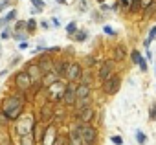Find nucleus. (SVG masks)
<instances>
[{
  "mask_svg": "<svg viewBox=\"0 0 156 145\" xmlns=\"http://www.w3.org/2000/svg\"><path fill=\"white\" fill-rule=\"evenodd\" d=\"M26 30H28V33H33V31L37 30V20H35V18H29L28 24H26Z\"/></svg>",
  "mask_w": 156,
  "mask_h": 145,
  "instance_id": "22",
  "label": "nucleus"
},
{
  "mask_svg": "<svg viewBox=\"0 0 156 145\" xmlns=\"http://www.w3.org/2000/svg\"><path fill=\"white\" fill-rule=\"evenodd\" d=\"M119 4H121L125 9H128V7H130V4H132V0H119Z\"/></svg>",
  "mask_w": 156,
  "mask_h": 145,
  "instance_id": "33",
  "label": "nucleus"
},
{
  "mask_svg": "<svg viewBox=\"0 0 156 145\" xmlns=\"http://www.w3.org/2000/svg\"><path fill=\"white\" fill-rule=\"evenodd\" d=\"M75 31H77V24H75V22L66 24V33H68V35H75Z\"/></svg>",
  "mask_w": 156,
  "mask_h": 145,
  "instance_id": "24",
  "label": "nucleus"
},
{
  "mask_svg": "<svg viewBox=\"0 0 156 145\" xmlns=\"http://www.w3.org/2000/svg\"><path fill=\"white\" fill-rule=\"evenodd\" d=\"M90 92H92L90 85H85V83H81L79 87L75 88V94H77V101H79V99H85V97H90Z\"/></svg>",
  "mask_w": 156,
  "mask_h": 145,
  "instance_id": "15",
  "label": "nucleus"
},
{
  "mask_svg": "<svg viewBox=\"0 0 156 145\" xmlns=\"http://www.w3.org/2000/svg\"><path fill=\"white\" fill-rule=\"evenodd\" d=\"M119 88H121V79H119V75H110L108 79L103 81V92L107 94V96H114Z\"/></svg>",
  "mask_w": 156,
  "mask_h": 145,
  "instance_id": "5",
  "label": "nucleus"
},
{
  "mask_svg": "<svg viewBox=\"0 0 156 145\" xmlns=\"http://www.w3.org/2000/svg\"><path fill=\"white\" fill-rule=\"evenodd\" d=\"M136 2H140V4H142V0H136Z\"/></svg>",
  "mask_w": 156,
  "mask_h": 145,
  "instance_id": "43",
  "label": "nucleus"
},
{
  "mask_svg": "<svg viewBox=\"0 0 156 145\" xmlns=\"http://www.w3.org/2000/svg\"><path fill=\"white\" fill-rule=\"evenodd\" d=\"M26 24H28V22H24V20H18V22H17V31L24 30V28H26Z\"/></svg>",
  "mask_w": 156,
  "mask_h": 145,
  "instance_id": "34",
  "label": "nucleus"
},
{
  "mask_svg": "<svg viewBox=\"0 0 156 145\" xmlns=\"http://www.w3.org/2000/svg\"><path fill=\"white\" fill-rule=\"evenodd\" d=\"M64 145H70V143H68V142H66V143H64Z\"/></svg>",
  "mask_w": 156,
  "mask_h": 145,
  "instance_id": "44",
  "label": "nucleus"
},
{
  "mask_svg": "<svg viewBox=\"0 0 156 145\" xmlns=\"http://www.w3.org/2000/svg\"><path fill=\"white\" fill-rule=\"evenodd\" d=\"M151 119H153V121H156V103L153 105V107H151Z\"/></svg>",
  "mask_w": 156,
  "mask_h": 145,
  "instance_id": "31",
  "label": "nucleus"
},
{
  "mask_svg": "<svg viewBox=\"0 0 156 145\" xmlns=\"http://www.w3.org/2000/svg\"><path fill=\"white\" fill-rule=\"evenodd\" d=\"M79 132H81V138H83L85 145H92L97 140V131H96V127H92L90 123H85V125L81 123L79 125Z\"/></svg>",
  "mask_w": 156,
  "mask_h": 145,
  "instance_id": "4",
  "label": "nucleus"
},
{
  "mask_svg": "<svg viewBox=\"0 0 156 145\" xmlns=\"http://www.w3.org/2000/svg\"><path fill=\"white\" fill-rule=\"evenodd\" d=\"M87 37H88V33H87V31H85V30H83V31H77V33H75V35H73V39H75V41H77V42H81V41H85V39H87Z\"/></svg>",
  "mask_w": 156,
  "mask_h": 145,
  "instance_id": "25",
  "label": "nucleus"
},
{
  "mask_svg": "<svg viewBox=\"0 0 156 145\" xmlns=\"http://www.w3.org/2000/svg\"><path fill=\"white\" fill-rule=\"evenodd\" d=\"M6 6H7V2H2V4H0V11H2V9H4Z\"/></svg>",
  "mask_w": 156,
  "mask_h": 145,
  "instance_id": "40",
  "label": "nucleus"
},
{
  "mask_svg": "<svg viewBox=\"0 0 156 145\" xmlns=\"http://www.w3.org/2000/svg\"><path fill=\"white\" fill-rule=\"evenodd\" d=\"M75 88L72 83L66 85V90H64V96H62V103H64V107H72V105L77 103V94H75Z\"/></svg>",
  "mask_w": 156,
  "mask_h": 145,
  "instance_id": "8",
  "label": "nucleus"
},
{
  "mask_svg": "<svg viewBox=\"0 0 156 145\" xmlns=\"http://www.w3.org/2000/svg\"><path fill=\"white\" fill-rule=\"evenodd\" d=\"M57 142V127L55 125H46L44 132H42L41 145H55Z\"/></svg>",
  "mask_w": 156,
  "mask_h": 145,
  "instance_id": "7",
  "label": "nucleus"
},
{
  "mask_svg": "<svg viewBox=\"0 0 156 145\" xmlns=\"http://www.w3.org/2000/svg\"><path fill=\"white\" fill-rule=\"evenodd\" d=\"M31 4H33V6L37 7L39 11H42V9H44V2H42V0H31Z\"/></svg>",
  "mask_w": 156,
  "mask_h": 145,
  "instance_id": "28",
  "label": "nucleus"
},
{
  "mask_svg": "<svg viewBox=\"0 0 156 145\" xmlns=\"http://www.w3.org/2000/svg\"><path fill=\"white\" fill-rule=\"evenodd\" d=\"M136 142H138V143H142V145H143V143H145V142H147V136H145V134H143V132H142V131H136Z\"/></svg>",
  "mask_w": 156,
  "mask_h": 145,
  "instance_id": "26",
  "label": "nucleus"
},
{
  "mask_svg": "<svg viewBox=\"0 0 156 145\" xmlns=\"http://www.w3.org/2000/svg\"><path fill=\"white\" fill-rule=\"evenodd\" d=\"M53 117H55V105H53L52 101H46V103L42 105V108H41V121L50 123Z\"/></svg>",
  "mask_w": 156,
  "mask_h": 145,
  "instance_id": "9",
  "label": "nucleus"
},
{
  "mask_svg": "<svg viewBox=\"0 0 156 145\" xmlns=\"http://www.w3.org/2000/svg\"><path fill=\"white\" fill-rule=\"evenodd\" d=\"M11 35H13V31H11V28H6V30L2 31V33H0V37H2V39H9Z\"/></svg>",
  "mask_w": 156,
  "mask_h": 145,
  "instance_id": "29",
  "label": "nucleus"
},
{
  "mask_svg": "<svg viewBox=\"0 0 156 145\" xmlns=\"http://www.w3.org/2000/svg\"><path fill=\"white\" fill-rule=\"evenodd\" d=\"M130 59H132V62H134V64H140V61H142V53L138 52V50H134V52L130 53Z\"/></svg>",
  "mask_w": 156,
  "mask_h": 145,
  "instance_id": "23",
  "label": "nucleus"
},
{
  "mask_svg": "<svg viewBox=\"0 0 156 145\" xmlns=\"http://www.w3.org/2000/svg\"><path fill=\"white\" fill-rule=\"evenodd\" d=\"M15 85H17V88L20 90V92H28L31 88V85H33V79L29 77V73L26 72H18L17 75H15Z\"/></svg>",
  "mask_w": 156,
  "mask_h": 145,
  "instance_id": "6",
  "label": "nucleus"
},
{
  "mask_svg": "<svg viewBox=\"0 0 156 145\" xmlns=\"http://www.w3.org/2000/svg\"><path fill=\"white\" fill-rule=\"evenodd\" d=\"M103 31H105L107 35H116V31L112 30V26H105V28H103Z\"/></svg>",
  "mask_w": 156,
  "mask_h": 145,
  "instance_id": "32",
  "label": "nucleus"
},
{
  "mask_svg": "<svg viewBox=\"0 0 156 145\" xmlns=\"http://www.w3.org/2000/svg\"><path fill=\"white\" fill-rule=\"evenodd\" d=\"M24 105H26V97L13 94V96H7L2 101V114L7 117L9 121H17L18 117L24 114Z\"/></svg>",
  "mask_w": 156,
  "mask_h": 145,
  "instance_id": "1",
  "label": "nucleus"
},
{
  "mask_svg": "<svg viewBox=\"0 0 156 145\" xmlns=\"http://www.w3.org/2000/svg\"><path fill=\"white\" fill-rule=\"evenodd\" d=\"M153 11H156V0L151 4V6L145 7V17H151V13H153Z\"/></svg>",
  "mask_w": 156,
  "mask_h": 145,
  "instance_id": "27",
  "label": "nucleus"
},
{
  "mask_svg": "<svg viewBox=\"0 0 156 145\" xmlns=\"http://www.w3.org/2000/svg\"><path fill=\"white\" fill-rule=\"evenodd\" d=\"M48 97L52 103H59V101H62V96H64V90H66V85L62 83V81L57 79L55 83H52L48 88Z\"/></svg>",
  "mask_w": 156,
  "mask_h": 145,
  "instance_id": "3",
  "label": "nucleus"
},
{
  "mask_svg": "<svg viewBox=\"0 0 156 145\" xmlns=\"http://www.w3.org/2000/svg\"><path fill=\"white\" fill-rule=\"evenodd\" d=\"M20 145H35V138H33V132L31 134H26L20 138Z\"/></svg>",
  "mask_w": 156,
  "mask_h": 145,
  "instance_id": "21",
  "label": "nucleus"
},
{
  "mask_svg": "<svg viewBox=\"0 0 156 145\" xmlns=\"http://www.w3.org/2000/svg\"><path fill=\"white\" fill-rule=\"evenodd\" d=\"M153 2H154V0H142V7L145 9V7H147V6H151Z\"/></svg>",
  "mask_w": 156,
  "mask_h": 145,
  "instance_id": "37",
  "label": "nucleus"
},
{
  "mask_svg": "<svg viewBox=\"0 0 156 145\" xmlns=\"http://www.w3.org/2000/svg\"><path fill=\"white\" fill-rule=\"evenodd\" d=\"M18 48H20V50H26V48H28V42H26V41H20V44H18Z\"/></svg>",
  "mask_w": 156,
  "mask_h": 145,
  "instance_id": "38",
  "label": "nucleus"
},
{
  "mask_svg": "<svg viewBox=\"0 0 156 145\" xmlns=\"http://www.w3.org/2000/svg\"><path fill=\"white\" fill-rule=\"evenodd\" d=\"M15 18H17V11H15V9L7 11V13L4 15V18H2V20H0V26H4V24H7V22L15 20Z\"/></svg>",
  "mask_w": 156,
  "mask_h": 145,
  "instance_id": "18",
  "label": "nucleus"
},
{
  "mask_svg": "<svg viewBox=\"0 0 156 145\" xmlns=\"http://www.w3.org/2000/svg\"><path fill=\"white\" fill-rule=\"evenodd\" d=\"M57 2H59V4H66V0H57Z\"/></svg>",
  "mask_w": 156,
  "mask_h": 145,
  "instance_id": "41",
  "label": "nucleus"
},
{
  "mask_svg": "<svg viewBox=\"0 0 156 145\" xmlns=\"http://www.w3.org/2000/svg\"><path fill=\"white\" fill-rule=\"evenodd\" d=\"M112 70H114V62H112V61H105L103 64H101L99 72H97V77H99L101 81L108 79V77L112 75Z\"/></svg>",
  "mask_w": 156,
  "mask_h": 145,
  "instance_id": "11",
  "label": "nucleus"
},
{
  "mask_svg": "<svg viewBox=\"0 0 156 145\" xmlns=\"http://www.w3.org/2000/svg\"><path fill=\"white\" fill-rule=\"evenodd\" d=\"M138 66H140V68H142V72H147V62H145V59H142Z\"/></svg>",
  "mask_w": 156,
  "mask_h": 145,
  "instance_id": "35",
  "label": "nucleus"
},
{
  "mask_svg": "<svg viewBox=\"0 0 156 145\" xmlns=\"http://www.w3.org/2000/svg\"><path fill=\"white\" fill-rule=\"evenodd\" d=\"M112 143H116V145H121L123 142H121V138H119V136H112Z\"/></svg>",
  "mask_w": 156,
  "mask_h": 145,
  "instance_id": "36",
  "label": "nucleus"
},
{
  "mask_svg": "<svg viewBox=\"0 0 156 145\" xmlns=\"http://www.w3.org/2000/svg\"><path fill=\"white\" fill-rule=\"evenodd\" d=\"M154 39H156V26H153L149 31V41H154Z\"/></svg>",
  "mask_w": 156,
  "mask_h": 145,
  "instance_id": "30",
  "label": "nucleus"
},
{
  "mask_svg": "<svg viewBox=\"0 0 156 145\" xmlns=\"http://www.w3.org/2000/svg\"><path fill=\"white\" fill-rule=\"evenodd\" d=\"M81 75H83L81 64L79 62H70L68 64V72H66V79H68L70 83H73V81H79Z\"/></svg>",
  "mask_w": 156,
  "mask_h": 145,
  "instance_id": "10",
  "label": "nucleus"
},
{
  "mask_svg": "<svg viewBox=\"0 0 156 145\" xmlns=\"http://www.w3.org/2000/svg\"><path fill=\"white\" fill-rule=\"evenodd\" d=\"M96 2H99V4H105V0H96Z\"/></svg>",
  "mask_w": 156,
  "mask_h": 145,
  "instance_id": "42",
  "label": "nucleus"
},
{
  "mask_svg": "<svg viewBox=\"0 0 156 145\" xmlns=\"http://www.w3.org/2000/svg\"><path fill=\"white\" fill-rule=\"evenodd\" d=\"M26 72L29 73V77L33 79V83H35V81H41L42 75H44V73H42V70H41V66H39L37 62H29L28 68H26Z\"/></svg>",
  "mask_w": 156,
  "mask_h": 145,
  "instance_id": "12",
  "label": "nucleus"
},
{
  "mask_svg": "<svg viewBox=\"0 0 156 145\" xmlns=\"http://www.w3.org/2000/svg\"><path fill=\"white\" fill-rule=\"evenodd\" d=\"M114 59H116V61H123V59H125V48H123L121 44L116 46V50H114Z\"/></svg>",
  "mask_w": 156,
  "mask_h": 145,
  "instance_id": "19",
  "label": "nucleus"
},
{
  "mask_svg": "<svg viewBox=\"0 0 156 145\" xmlns=\"http://www.w3.org/2000/svg\"><path fill=\"white\" fill-rule=\"evenodd\" d=\"M35 131V117L31 114H24L17 119V132L18 136H26V134H31Z\"/></svg>",
  "mask_w": 156,
  "mask_h": 145,
  "instance_id": "2",
  "label": "nucleus"
},
{
  "mask_svg": "<svg viewBox=\"0 0 156 145\" xmlns=\"http://www.w3.org/2000/svg\"><path fill=\"white\" fill-rule=\"evenodd\" d=\"M41 26H42L44 30H48V28H50V24H48V22H41Z\"/></svg>",
  "mask_w": 156,
  "mask_h": 145,
  "instance_id": "39",
  "label": "nucleus"
},
{
  "mask_svg": "<svg viewBox=\"0 0 156 145\" xmlns=\"http://www.w3.org/2000/svg\"><path fill=\"white\" fill-rule=\"evenodd\" d=\"M92 145H94V143H92Z\"/></svg>",
  "mask_w": 156,
  "mask_h": 145,
  "instance_id": "46",
  "label": "nucleus"
},
{
  "mask_svg": "<svg viewBox=\"0 0 156 145\" xmlns=\"http://www.w3.org/2000/svg\"><path fill=\"white\" fill-rule=\"evenodd\" d=\"M90 97H85V99H79L77 101V112H81V110H85V108H88L90 107Z\"/></svg>",
  "mask_w": 156,
  "mask_h": 145,
  "instance_id": "20",
  "label": "nucleus"
},
{
  "mask_svg": "<svg viewBox=\"0 0 156 145\" xmlns=\"http://www.w3.org/2000/svg\"><path fill=\"white\" fill-rule=\"evenodd\" d=\"M37 64L41 66L42 73H48V72H52V70H53V62H52V59H50L48 55H42L41 59H39Z\"/></svg>",
  "mask_w": 156,
  "mask_h": 145,
  "instance_id": "14",
  "label": "nucleus"
},
{
  "mask_svg": "<svg viewBox=\"0 0 156 145\" xmlns=\"http://www.w3.org/2000/svg\"><path fill=\"white\" fill-rule=\"evenodd\" d=\"M68 64L70 62H66V61H61V62H57V64H53V73H57V77H66Z\"/></svg>",
  "mask_w": 156,
  "mask_h": 145,
  "instance_id": "17",
  "label": "nucleus"
},
{
  "mask_svg": "<svg viewBox=\"0 0 156 145\" xmlns=\"http://www.w3.org/2000/svg\"><path fill=\"white\" fill-rule=\"evenodd\" d=\"M79 114V121L81 123H90V121L96 117V110H94L92 107H88V108H85V110H81V112H77Z\"/></svg>",
  "mask_w": 156,
  "mask_h": 145,
  "instance_id": "13",
  "label": "nucleus"
},
{
  "mask_svg": "<svg viewBox=\"0 0 156 145\" xmlns=\"http://www.w3.org/2000/svg\"><path fill=\"white\" fill-rule=\"evenodd\" d=\"M7 145H9V143H7Z\"/></svg>",
  "mask_w": 156,
  "mask_h": 145,
  "instance_id": "45",
  "label": "nucleus"
},
{
  "mask_svg": "<svg viewBox=\"0 0 156 145\" xmlns=\"http://www.w3.org/2000/svg\"><path fill=\"white\" fill-rule=\"evenodd\" d=\"M68 143H70V145H85L83 138H81L79 129H73V131L68 134Z\"/></svg>",
  "mask_w": 156,
  "mask_h": 145,
  "instance_id": "16",
  "label": "nucleus"
}]
</instances>
